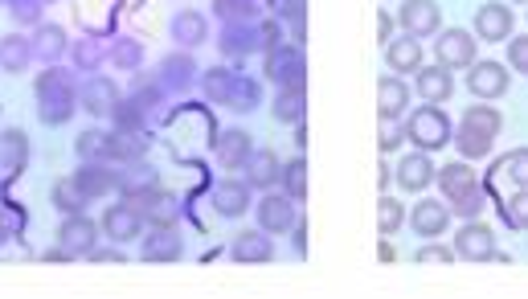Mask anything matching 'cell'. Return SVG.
I'll list each match as a JSON object with an SVG mask.
<instances>
[{
  "instance_id": "cell-1",
  "label": "cell",
  "mask_w": 528,
  "mask_h": 299,
  "mask_svg": "<svg viewBox=\"0 0 528 299\" xmlns=\"http://www.w3.org/2000/svg\"><path fill=\"white\" fill-rule=\"evenodd\" d=\"M496 136H500V111L488 107V103H475V107L463 111V119H459V136H451V140L459 144V152H463L467 160H479V156H488V152H492Z\"/></svg>"
},
{
  "instance_id": "cell-2",
  "label": "cell",
  "mask_w": 528,
  "mask_h": 299,
  "mask_svg": "<svg viewBox=\"0 0 528 299\" xmlns=\"http://www.w3.org/2000/svg\"><path fill=\"white\" fill-rule=\"evenodd\" d=\"M406 140H414L422 152H438V148H447L451 144V119L443 115V107H434V103H426V107H418L410 119H406Z\"/></svg>"
},
{
  "instance_id": "cell-3",
  "label": "cell",
  "mask_w": 528,
  "mask_h": 299,
  "mask_svg": "<svg viewBox=\"0 0 528 299\" xmlns=\"http://www.w3.org/2000/svg\"><path fill=\"white\" fill-rule=\"evenodd\" d=\"M37 103H41L37 111H41V119H46V123H66L74 115L78 95H74L70 78L62 70H46V74L37 78Z\"/></svg>"
},
{
  "instance_id": "cell-4",
  "label": "cell",
  "mask_w": 528,
  "mask_h": 299,
  "mask_svg": "<svg viewBox=\"0 0 528 299\" xmlns=\"http://www.w3.org/2000/svg\"><path fill=\"white\" fill-rule=\"evenodd\" d=\"M267 78L275 82V87H303L307 78V62H303V46H295V41H279L275 50H267Z\"/></svg>"
},
{
  "instance_id": "cell-5",
  "label": "cell",
  "mask_w": 528,
  "mask_h": 299,
  "mask_svg": "<svg viewBox=\"0 0 528 299\" xmlns=\"http://www.w3.org/2000/svg\"><path fill=\"white\" fill-rule=\"evenodd\" d=\"M99 242V226L86 218V209L82 213H66V222L58 230V250L66 254V259H86V254L95 250Z\"/></svg>"
},
{
  "instance_id": "cell-6",
  "label": "cell",
  "mask_w": 528,
  "mask_h": 299,
  "mask_svg": "<svg viewBox=\"0 0 528 299\" xmlns=\"http://www.w3.org/2000/svg\"><path fill=\"white\" fill-rule=\"evenodd\" d=\"M99 230H103V238H111L115 246L136 242V238H144V213L131 205V201H127V205H111V209L103 213Z\"/></svg>"
},
{
  "instance_id": "cell-7",
  "label": "cell",
  "mask_w": 528,
  "mask_h": 299,
  "mask_svg": "<svg viewBox=\"0 0 528 299\" xmlns=\"http://www.w3.org/2000/svg\"><path fill=\"white\" fill-rule=\"evenodd\" d=\"M434 58L447 70H463L475 62V37L467 29H443L434 37Z\"/></svg>"
},
{
  "instance_id": "cell-8",
  "label": "cell",
  "mask_w": 528,
  "mask_h": 299,
  "mask_svg": "<svg viewBox=\"0 0 528 299\" xmlns=\"http://www.w3.org/2000/svg\"><path fill=\"white\" fill-rule=\"evenodd\" d=\"M455 254L459 259H467V263H488V259H496V234H492V226H483V222H467L459 234H455Z\"/></svg>"
},
{
  "instance_id": "cell-9",
  "label": "cell",
  "mask_w": 528,
  "mask_h": 299,
  "mask_svg": "<svg viewBox=\"0 0 528 299\" xmlns=\"http://www.w3.org/2000/svg\"><path fill=\"white\" fill-rule=\"evenodd\" d=\"M467 91L475 99H500L508 91V66L504 62H471L467 66Z\"/></svg>"
},
{
  "instance_id": "cell-10",
  "label": "cell",
  "mask_w": 528,
  "mask_h": 299,
  "mask_svg": "<svg viewBox=\"0 0 528 299\" xmlns=\"http://www.w3.org/2000/svg\"><path fill=\"white\" fill-rule=\"evenodd\" d=\"M295 226V201L287 193H267L258 201V230L262 234H287Z\"/></svg>"
},
{
  "instance_id": "cell-11",
  "label": "cell",
  "mask_w": 528,
  "mask_h": 299,
  "mask_svg": "<svg viewBox=\"0 0 528 299\" xmlns=\"http://www.w3.org/2000/svg\"><path fill=\"white\" fill-rule=\"evenodd\" d=\"M398 21H402V29L410 37H430V33L443 29V13H438L434 0H406L402 13H398Z\"/></svg>"
},
{
  "instance_id": "cell-12",
  "label": "cell",
  "mask_w": 528,
  "mask_h": 299,
  "mask_svg": "<svg viewBox=\"0 0 528 299\" xmlns=\"http://www.w3.org/2000/svg\"><path fill=\"white\" fill-rule=\"evenodd\" d=\"M127 201L144 213V222L152 218V226H172V222H176V197H172V193H160L156 185H152V189H140V193H131Z\"/></svg>"
},
{
  "instance_id": "cell-13",
  "label": "cell",
  "mask_w": 528,
  "mask_h": 299,
  "mask_svg": "<svg viewBox=\"0 0 528 299\" xmlns=\"http://www.w3.org/2000/svg\"><path fill=\"white\" fill-rule=\"evenodd\" d=\"M410 226H414V234H422L426 242H434L438 234H447L451 209H447L443 201H418L414 213H410Z\"/></svg>"
},
{
  "instance_id": "cell-14",
  "label": "cell",
  "mask_w": 528,
  "mask_h": 299,
  "mask_svg": "<svg viewBox=\"0 0 528 299\" xmlns=\"http://www.w3.org/2000/svg\"><path fill=\"white\" fill-rule=\"evenodd\" d=\"M185 254V242L176 234V226H156L152 234H144V259L148 263H176Z\"/></svg>"
},
{
  "instance_id": "cell-15",
  "label": "cell",
  "mask_w": 528,
  "mask_h": 299,
  "mask_svg": "<svg viewBox=\"0 0 528 299\" xmlns=\"http://www.w3.org/2000/svg\"><path fill=\"white\" fill-rule=\"evenodd\" d=\"M29 164V136L21 127H9V132H0V173L5 177H21Z\"/></svg>"
},
{
  "instance_id": "cell-16",
  "label": "cell",
  "mask_w": 528,
  "mask_h": 299,
  "mask_svg": "<svg viewBox=\"0 0 528 299\" xmlns=\"http://www.w3.org/2000/svg\"><path fill=\"white\" fill-rule=\"evenodd\" d=\"M434 181H438V189H443V197H447V201H463L467 193H475V189H479L475 168H471V164H463V160H455V164H447V168H438Z\"/></svg>"
},
{
  "instance_id": "cell-17",
  "label": "cell",
  "mask_w": 528,
  "mask_h": 299,
  "mask_svg": "<svg viewBox=\"0 0 528 299\" xmlns=\"http://www.w3.org/2000/svg\"><path fill=\"white\" fill-rule=\"evenodd\" d=\"M250 132H242V127H230V132L222 136H213V156L222 168H242L250 160Z\"/></svg>"
},
{
  "instance_id": "cell-18",
  "label": "cell",
  "mask_w": 528,
  "mask_h": 299,
  "mask_svg": "<svg viewBox=\"0 0 528 299\" xmlns=\"http://www.w3.org/2000/svg\"><path fill=\"white\" fill-rule=\"evenodd\" d=\"M430 181H434V160H430V152H410V156H402V164H398V185L406 189V193H422V189H430Z\"/></svg>"
},
{
  "instance_id": "cell-19",
  "label": "cell",
  "mask_w": 528,
  "mask_h": 299,
  "mask_svg": "<svg viewBox=\"0 0 528 299\" xmlns=\"http://www.w3.org/2000/svg\"><path fill=\"white\" fill-rule=\"evenodd\" d=\"M414 87H418V95L426 99V103H447L451 95H455V78H451V70L447 66H418V78H414Z\"/></svg>"
},
{
  "instance_id": "cell-20",
  "label": "cell",
  "mask_w": 528,
  "mask_h": 299,
  "mask_svg": "<svg viewBox=\"0 0 528 299\" xmlns=\"http://www.w3.org/2000/svg\"><path fill=\"white\" fill-rule=\"evenodd\" d=\"M410 107V87L398 78V74H389L377 82V115L381 119H402Z\"/></svg>"
},
{
  "instance_id": "cell-21",
  "label": "cell",
  "mask_w": 528,
  "mask_h": 299,
  "mask_svg": "<svg viewBox=\"0 0 528 299\" xmlns=\"http://www.w3.org/2000/svg\"><path fill=\"white\" fill-rule=\"evenodd\" d=\"M475 37H483V41H508L512 37V9L508 5H479V13H475Z\"/></svg>"
},
{
  "instance_id": "cell-22",
  "label": "cell",
  "mask_w": 528,
  "mask_h": 299,
  "mask_svg": "<svg viewBox=\"0 0 528 299\" xmlns=\"http://www.w3.org/2000/svg\"><path fill=\"white\" fill-rule=\"evenodd\" d=\"M242 168H246V185H250V189H271V185H279V177H283V164H279V156H275L271 148L250 152V160H246Z\"/></svg>"
},
{
  "instance_id": "cell-23",
  "label": "cell",
  "mask_w": 528,
  "mask_h": 299,
  "mask_svg": "<svg viewBox=\"0 0 528 299\" xmlns=\"http://www.w3.org/2000/svg\"><path fill=\"white\" fill-rule=\"evenodd\" d=\"M222 50H226V54H234V58L262 50V29H258V21H226Z\"/></svg>"
},
{
  "instance_id": "cell-24",
  "label": "cell",
  "mask_w": 528,
  "mask_h": 299,
  "mask_svg": "<svg viewBox=\"0 0 528 299\" xmlns=\"http://www.w3.org/2000/svg\"><path fill=\"white\" fill-rule=\"evenodd\" d=\"M234 254V263H271L275 259V246H271V234H262V230H242L230 246Z\"/></svg>"
},
{
  "instance_id": "cell-25",
  "label": "cell",
  "mask_w": 528,
  "mask_h": 299,
  "mask_svg": "<svg viewBox=\"0 0 528 299\" xmlns=\"http://www.w3.org/2000/svg\"><path fill=\"white\" fill-rule=\"evenodd\" d=\"M385 62L393 74H410L422 66V46H418V37H389L385 41Z\"/></svg>"
},
{
  "instance_id": "cell-26",
  "label": "cell",
  "mask_w": 528,
  "mask_h": 299,
  "mask_svg": "<svg viewBox=\"0 0 528 299\" xmlns=\"http://www.w3.org/2000/svg\"><path fill=\"white\" fill-rule=\"evenodd\" d=\"M213 209L222 213V218H242L250 209V185L246 181H222L213 189Z\"/></svg>"
},
{
  "instance_id": "cell-27",
  "label": "cell",
  "mask_w": 528,
  "mask_h": 299,
  "mask_svg": "<svg viewBox=\"0 0 528 299\" xmlns=\"http://www.w3.org/2000/svg\"><path fill=\"white\" fill-rule=\"evenodd\" d=\"M78 103L91 111V115H111L115 111V103H119V87L111 78H91L82 87V95H78Z\"/></svg>"
},
{
  "instance_id": "cell-28",
  "label": "cell",
  "mask_w": 528,
  "mask_h": 299,
  "mask_svg": "<svg viewBox=\"0 0 528 299\" xmlns=\"http://www.w3.org/2000/svg\"><path fill=\"white\" fill-rule=\"evenodd\" d=\"M193 78H197V62H193L189 54L164 58V66H160V87H164V91H189Z\"/></svg>"
},
{
  "instance_id": "cell-29",
  "label": "cell",
  "mask_w": 528,
  "mask_h": 299,
  "mask_svg": "<svg viewBox=\"0 0 528 299\" xmlns=\"http://www.w3.org/2000/svg\"><path fill=\"white\" fill-rule=\"evenodd\" d=\"M74 185L82 189L86 201H99L103 193H111L119 185V177L111 173V168H103V164H86V168H78V173H74Z\"/></svg>"
},
{
  "instance_id": "cell-30",
  "label": "cell",
  "mask_w": 528,
  "mask_h": 299,
  "mask_svg": "<svg viewBox=\"0 0 528 299\" xmlns=\"http://www.w3.org/2000/svg\"><path fill=\"white\" fill-rule=\"evenodd\" d=\"M172 37L181 41L185 50H193V46H201V41L209 37V25H205V17H201V13L185 9V13H176V17H172Z\"/></svg>"
},
{
  "instance_id": "cell-31",
  "label": "cell",
  "mask_w": 528,
  "mask_h": 299,
  "mask_svg": "<svg viewBox=\"0 0 528 299\" xmlns=\"http://www.w3.org/2000/svg\"><path fill=\"white\" fill-rule=\"evenodd\" d=\"M271 111H275V119H279V123H303V115H307L303 87H283V91L275 95Z\"/></svg>"
},
{
  "instance_id": "cell-32",
  "label": "cell",
  "mask_w": 528,
  "mask_h": 299,
  "mask_svg": "<svg viewBox=\"0 0 528 299\" xmlns=\"http://www.w3.org/2000/svg\"><path fill=\"white\" fill-rule=\"evenodd\" d=\"M279 181H283V193H287L295 205L307 201V160L295 156L291 164H283V177H279Z\"/></svg>"
},
{
  "instance_id": "cell-33",
  "label": "cell",
  "mask_w": 528,
  "mask_h": 299,
  "mask_svg": "<svg viewBox=\"0 0 528 299\" xmlns=\"http://www.w3.org/2000/svg\"><path fill=\"white\" fill-rule=\"evenodd\" d=\"M402 222H406V209H402V201L381 197V201H377V234H381V238L398 234V230H402Z\"/></svg>"
},
{
  "instance_id": "cell-34",
  "label": "cell",
  "mask_w": 528,
  "mask_h": 299,
  "mask_svg": "<svg viewBox=\"0 0 528 299\" xmlns=\"http://www.w3.org/2000/svg\"><path fill=\"white\" fill-rule=\"evenodd\" d=\"M29 58H33V46L25 37H5V41H0V66H5V70H25Z\"/></svg>"
},
{
  "instance_id": "cell-35",
  "label": "cell",
  "mask_w": 528,
  "mask_h": 299,
  "mask_svg": "<svg viewBox=\"0 0 528 299\" xmlns=\"http://www.w3.org/2000/svg\"><path fill=\"white\" fill-rule=\"evenodd\" d=\"M74 152L82 160H107L111 156V132H82L74 140Z\"/></svg>"
},
{
  "instance_id": "cell-36",
  "label": "cell",
  "mask_w": 528,
  "mask_h": 299,
  "mask_svg": "<svg viewBox=\"0 0 528 299\" xmlns=\"http://www.w3.org/2000/svg\"><path fill=\"white\" fill-rule=\"evenodd\" d=\"M33 54L37 58H46V62H58L66 54V33L54 25V29H41L37 41H33Z\"/></svg>"
},
{
  "instance_id": "cell-37",
  "label": "cell",
  "mask_w": 528,
  "mask_h": 299,
  "mask_svg": "<svg viewBox=\"0 0 528 299\" xmlns=\"http://www.w3.org/2000/svg\"><path fill=\"white\" fill-rule=\"evenodd\" d=\"M234 70H209L205 74V95H209V103H230V91H234Z\"/></svg>"
},
{
  "instance_id": "cell-38",
  "label": "cell",
  "mask_w": 528,
  "mask_h": 299,
  "mask_svg": "<svg viewBox=\"0 0 528 299\" xmlns=\"http://www.w3.org/2000/svg\"><path fill=\"white\" fill-rule=\"evenodd\" d=\"M54 205H58L62 213H82V209H86V197H82V189L74 185V177H62V181L54 185Z\"/></svg>"
},
{
  "instance_id": "cell-39",
  "label": "cell",
  "mask_w": 528,
  "mask_h": 299,
  "mask_svg": "<svg viewBox=\"0 0 528 299\" xmlns=\"http://www.w3.org/2000/svg\"><path fill=\"white\" fill-rule=\"evenodd\" d=\"M258 99H262V91H258V82H250V78H234V91H230V103L226 107H234V111H254L258 107Z\"/></svg>"
},
{
  "instance_id": "cell-40",
  "label": "cell",
  "mask_w": 528,
  "mask_h": 299,
  "mask_svg": "<svg viewBox=\"0 0 528 299\" xmlns=\"http://www.w3.org/2000/svg\"><path fill=\"white\" fill-rule=\"evenodd\" d=\"M213 13L222 21H254L258 5L254 0H213Z\"/></svg>"
},
{
  "instance_id": "cell-41",
  "label": "cell",
  "mask_w": 528,
  "mask_h": 299,
  "mask_svg": "<svg viewBox=\"0 0 528 299\" xmlns=\"http://www.w3.org/2000/svg\"><path fill=\"white\" fill-rule=\"evenodd\" d=\"M504 218H508L512 230H528V189H516L504 201Z\"/></svg>"
},
{
  "instance_id": "cell-42",
  "label": "cell",
  "mask_w": 528,
  "mask_h": 299,
  "mask_svg": "<svg viewBox=\"0 0 528 299\" xmlns=\"http://www.w3.org/2000/svg\"><path fill=\"white\" fill-rule=\"evenodd\" d=\"M500 168L512 177V185L516 189H528V148H516V152H508L504 160H500Z\"/></svg>"
},
{
  "instance_id": "cell-43",
  "label": "cell",
  "mask_w": 528,
  "mask_h": 299,
  "mask_svg": "<svg viewBox=\"0 0 528 299\" xmlns=\"http://www.w3.org/2000/svg\"><path fill=\"white\" fill-rule=\"evenodd\" d=\"M140 58H144V50L136 46V41H127V37H119V46L111 50V62L119 70H140Z\"/></svg>"
},
{
  "instance_id": "cell-44",
  "label": "cell",
  "mask_w": 528,
  "mask_h": 299,
  "mask_svg": "<svg viewBox=\"0 0 528 299\" xmlns=\"http://www.w3.org/2000/svg\"><path fill=\"white\" fill-rule=\"evenodd\" d=\"M414 263H422V267H426V263H434V267H451V263H455V250H451V246H434V242H426V246L414 254Z\"/></svg>"
},
{
  "instance_id": "cell-45",
  "label": "cell",
  "mask_w": 528,
  "mask_h": 299,
  "mask_svg": "<svg viewBox=\"0 0 528 299\" xmlns=\"http://www.w3.org/2000/svg\"><path fill=\"white\" fill-rule=\"evenodd\" d=\"M271 9H275V17H283V21H303L307 17V0H271Z\"/></svg>"
},
{
  "instance_id": "cell-46",
  "label": "cell",
  "mask_w": 528,
  "mask_h": 299,
  "mask_svg": "<svg viewBox=\"0 0 528 299\" xmlns=\"http://www.w3.org/2000/svg\"><path fill=\"white\" fill-rule=\"evenodd\" d=\"M508 66L528 70V37H508Z\"/></svg>"
},
{
  "instance_id": "cell-47",
  "label": "cell",
  "mask_w": 528,
  "mask_h": 299,
  "mask_svg": "<svg viewBox=\"0 0 528 299\" xmlns=\"http://www.w3.org/2000/svg\"><path fill=\"white\" fill-rule=\"evenodd\" d=\"M406 140V132L398 127V119H381V152H393Z\"/></svg>"
},
{
  "instance_id": "cell-48",
  "label": "cell",
  "mask_w": 528,
  "mask_h": 299,
  "mask_svg": "<svg viewBox=\"0 0 528 299\" xmlns=\"http://www.w3.org/2000/svg\"><path fill=\"white\" fill-rule=\"evenodd\" d=\"M99 58H103V54H99L95 41H82V46L74 50V62H78L82 70H95V66H99Z\"/></svg>"
},
{
  "instance_id": "cell-49",
  "label": "cell",
  "mask_w": 528,
  "mask_h": 299,
  "mask_svg": "<svg viewBox=\"0 0 528 299\" xmlns=\"http://www.w3.org/2000/svg\"><path fill=\"white\" fill-rule=\"evenodd\" d=\"M455 209H459V218H467V222H471V218H479V209H483V193H479V189H475V193H467L463 201H455Z\"/></svg>"
},
{
  "instance_id": "cell-50",
  "label": "cell",
  "mask_w": 528,
  "mask_h": 299,
  "mask_svg": "<svg viewBox=\"0 0 528 299\" xmlns=\"http://www.w3.org/2000/svg\"><path fill=\"white\" fill-rule=\"evenodd\" d=\"M86 259H99V263H123V250H91V254H86Z\"/></svg>"
},
{
  "instance_id": "cell-51",
  "label": "cell",
  "mask_w": 528,
  "mask_h": 299,
  "mask_svg": "<svg viewBox=\"0 0 528 299\" xmlns=\"http://www.w3.org/2000/svg\"><path fill=\"white\" fill-rule=\"evenodd\" d=\"M377 33H381V41H389V17L385 13L377 17Z\"/></svg>"
},
{
  "instance_id": "cell-52",
  "label": "cell",
  "mask_w": 528,
  "mask_h": 299,
  "mask_svg": "<svg viewBox=\"0 0 528 299\" xmlns=\"http://www.w3.org/2000/svg\"><path fill=\"white\" fill-rule=\"evenodd\" d=\"M516 5H524V0H516Z\"/></svg>"
}]
</instances>
